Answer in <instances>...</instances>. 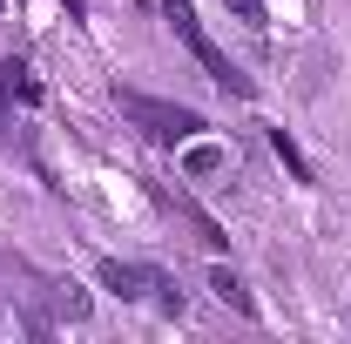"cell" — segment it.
Segmentation results:
<instances>
[{"instance_id": "obj_1", "label": "cell", "mask_w": 351, "mask_h": 344, "mask_svg": "<svg viewBox=\"0 0 351 344\" xmlns=\"http://www.w3.org/2000/svg\"><path fill=\"white\" fill-rule=\"evenodd\" d=\"M162 21L176 27V41L196 54V68H203V75H210L223 95H237V101H250V95H257V82H250V75H243V68H237V61H230V54L210 41V34H203V21H196V0H162Z\"/></svg>"}, {"instance_id": "obj_2", "label": "cell", "mask_w": 351, "mask_h": 344, "mask_svg": "<svg viewBox=\"0 0 351 344\" xmlns=\"http://www.w3.org/2000/svg\"><path fill=\"white\" fill-rule=\"evenodd\" d=\"M115 108H122L149 142H162V149H182V142H196V135L210 129L196 108H182V101H156V95H142V88H115Z\"/></svg>"}, {"instance_id": "obj_3", "label": "cell", "mask_w": 351, "mask_h": 344, "mask_svg": "<svg viewBox=\"0 0 351 344\" xmlns=\"http://www.w3.org/2000/svg\"><path fill=\"white\" fill-rule=\"evenodd\" d=\"M156 277H162V270H149V263H122V257H101V263H95V284L115 291L122 304H142L149 291H156Z\"/></svg>"}, {"instance_id": "obj_4", "label": "cell", "mask_w": 351, "mask_h": 344, "mask_svg": "<svg viewBox=\"0 0 351 344\" xmlns=\"http://www.w3.org/2000/svg\"><path fill=\"white\" fill-rule=\"evenodd\" d=\"M210 291H217V297L230 304L237 317H257V297H250V284H243V277H237L230 263H217V270H210Z\"/></svg>"}, {"instance_id": "obj_5", "label": "cell", "mask_w": 351, "mask_h": 344, "mask_svg": "<svg viewBox=\"0 0 351 344\" xmlns=\"http://www.w3.org/2000/svg\"><path fill=\"white\" fill-rule=\"evenodd\" d=\"M162 203H169L176 216H189V230H196V236H203L210 250H223V243H230V236H223V223H217V216H203L196 203H189V196H162Z\"/></svg>"}, {"instance_id": "obj_6", "label": "cell", "mask_w": 351, "mask_h": 344, "mask_svg": "<svg viewBox=\"0 0 351 344\" xmlns=\"http://www.w3.org/2000/svg\"><path fill=\"white\" fill-rule=\"evenodd\" d=\"M270 149L284 156V169L298 175V182H311V162H304V156H298V142H291V135H284V129H270Z\"/></svg>"}, {"instance_id": "obj_7", "label": "cell", "mask_w": 351, "mask_h": 344, "mask_svg": "<svg viewBox=\"0 0 351 344\" xmlns=\"http://www.w3.org/2000/svg\"><path fill=\"white\" fill-rule=\"evenodd\" d=\"M223 7H230V14H237V21H243V27H270V7H263V0H223Z\"/></svg>"}, {"instance_id": "obj_8", "label": "cell", "mask_w": 351, "mask_h": 344, "mask_svg": "<svg viewBox=\"0 0 351 344\" xmlns=\"http://www.w3.org/2000/svg\"><path fill=\"white\" fill-rule=\"evenodd\" d=\"M182 162H189V175H210V169L223 162V149H217V142H196V149H189Z\"/></svg>"}, {"instance_id": "obj_9", "label": "cell", "mask_w": 351, "mask_h": 344, "mask_svg": "<svg viewBox=\"0 0 351 344\" xmlns=\"http://www.w3.org/2000/svg\"><path fill=\"white\" fill-rule=\"evenodd\" d=\"M156 297H162L169 317H182V291H176V277H156Z\"/></svg>"}, {"instance_id": "obj_10", "label": "cell", "mask_w": 351, "mask_h": 344, "mask_svg": "<svg viewBox=\"0 0 351 344\" xmlns=\"http://www.w3.org/2000/svg\"><path fill=\"white\" fill-rule=\"evenodd\" d=\"M61 310H68V317H88V297H82V291H75V284L61 291Z\"/></svg>"}]
</instances>
